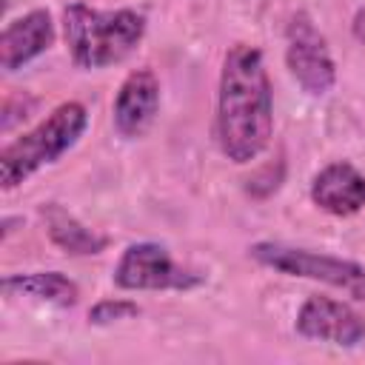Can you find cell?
<instances>
[{
	"instance_id": "obj_12",
	"label": "cell",
	"mask_w": 365,
	"mask_h": 365,
	"mask_svg": "<svg viewBox=\"0 0 365 365\" xmlns=\"http://www.w3.org/2000/svg\"><path fill=\"white\" fill-rule=\"evenodd\" d=\"M3 294L9 297H31L40 302H51L57 308H71L80 299V288L60 271H29L3 277Z\"/></svg>"
},
{
	"instance_id": "obj_2",
	"label": "cell",
	"mask_w": 365,
	"mask_h": 365,
	"mask_svg": "<svg viewBox=\"0 0 365 365\" xmlns=\"http://www.w3.org/2000/svg\"><path fill=\"white\" fill-rule=\"evenodd\" d=\"M63 34L74 66L103 68L125 60L145 34V17L134 9L97 11L71 3L63 11Z\"/></svg>"
},
{
	"instance_id": "obj_3",
	"label": "cell",
	"mask_w": 365,
	"mask_h": 365,
	"mask_svg": "<svg viewBox=\"0 0 365 365\" xmlns=\"http://www.w3.org/2000/svg\"><path fill=\"white\" fill-rule=\"evenodd\" d=\"M86 125L88 111L83 103H60L43 123H37L31 131H26L0 151V185L9 191L31 177L37 168L60 160L80 140Z\"/></svg>"
},
{
	"instance_id": "obj_8",
	"label": "cell",
	"mask_w": 365,
	"mask_h": 365,
	"mask_svg": "<svg viewBox=\"0 0 365 365\" xmlns=\"http://www.w3.org/2000/svg\"><path fill=\"white\" fill-rule=\"evenodd\" d=\"M157 108H160V80L151 68H137L131 71L117 97H114V128L117 134L134 140V137H143L154 117H157Z\"/></svg>"
},
{
	"instance_id": "obj_11",
	"label": "cell",
	"mask_w": 365,
	"mask_h": 365,
	"mask_svg": "<svg viewBox=\"0 0 365 365\" xmlns=\"http://www.w3.org/2000/svg\"><path fill=\"white\" fill-rule=\"evenodd\" d=\"M40 220L46 225L48 240L60 251H66L71 257H91V254H100V251L108 248V237L106 234H97V231L86 228L60 202H43L40 205Z\"/></svg>"
},
{
	"instance_id": "obj_4",
	"label": "cell",
	"mask_w": 365,
	"mask_h": 365,
	"mask_svg": "<svg viewBox=\"0 0 365 365\" xmlns=\"http://www.w3.org/2000/svg\"><path fill=\"white\" fill-rule=\"evenodd\" d=\"M248 257L257 259L265 268L279 271V274L317 279L322 285L345 291L351 299L365 302V268L359 262H354V259L317 254V251L285 245V242H254L248 248Z\"/></svg>"
},
{
	"instance_id": "obj_6",
	"label": "cell",
	"mask_w": 365,
	"mask_h": 365,
	"mask_svg": "<svg viewBox=\"0 0 365 365\" xmlns=\"http://www.w3.org/2000/svg\"><path fill=\"white\" fill-rule=\"evenodd\" d=\"M285 37H288L285 63H288L291 77L314 97L331 91L336 83V66H334L325 37L319 34V29L311 23L305 11H297L288 20Z\"/></svg>"
},
{
	"instance_id": "obj_14",
	"label": "cell",
	"mask_w": 365,
	"mask_h": 365,
	"mask_svg": "<svg viewBox=\"0 0 365 365\" xmlns=\"http://www.w3.org/2000/svg\"><path fill=\"white\" fill-rule=\"evenodd\" d=\"M282 171H285L282 160L262 165V168H259V171H257V174L248 180L245 191H248L251 197H268V194H274V191L279 188V182H282Z\"/></svg>"
},
{
	"instance_id": "obj_5",
	"label": "cell",
	"mask_w": 365,
	"mask_h": 365,
	"mask_svg": "<svg viewBox=\"0 0 365 365\" xmlns=\"http://www.w3.org/2000/svg\"><path fill=\"white\" fill-rule=\"evenodd\" d=\"M114 282L123 291H188L202 282L197 271L177 265L165 245L157 242H134L123 251Z\"/></svg>"
},
{
	"instance_id": "obj_10",
	"label": "cell",
	"mask_w": 365,
	"mask_h": 365,
	"mask_svg": "<svg viewBox=\"0 0 365 365\" xmlns=\"http://www.w3.org/2000/svg\"><path fill=\"white\" fill-rule=\"evenodd\" d=\"M311 200L334 217H351L365 205V174H359L351 163L336 160L314 177Z\"/></svg>"
},
{
	"instance_id": "obj_7",
	"label": "cell",
	"mask_w": 365,
	"mask_h": 365,
	"mask_svg": "<svg viewBox=\"0 0 365 365\" xmlns=\"http://www.w3.org/2000/svg\"><path fill=\"white\" fill-rule=\"evenodd\" d=\"M297 334L305 339L331 342L339 348H354L365 339V317L354 311L345 302H336L331 297H308L297 314L294 322Z\"/></svg>"
},
{
	"instance_id": "obj_1",
	"label": "cell",
	"mask_w": 365,
	"mask_h": 365,
	"mask_svg": "<svg viewBox=\"0 0 365 365\" xmlns=\"http://www.w3.org/2000/svg\"><path fill=\"white\" fill-rule=\"evenodd\" d=\"M274 131L271 80L262 51L248 43L228 48L220 71L217 97V143L220 151L242 165L265 151Z\"/></svg>"
},
{
	"instance_id": "obj_9",
	"label": "cell",
	"mask_w": 365,
	"mask_h": 365,
	"mask_svg": "<svg viewBox=\"0 0 365 365\" xmlns=\"http://www.w3.org/2000/svg\"><path fill=\"white\" fill-rule=\"evenodd\" d=\"M54 43V23L46 9H34L14 23H9L0 34V66L6 71H17L29 60L40 57Z\"/></svg>"
},
{
	"instance_id": "obj_13",
	"label": "cell",
	"mask_w": 365,
	"mask_h": 365,
	"mask_svg": "<svg viewBox=\"0 0 365 365\" xmlns=\"http://www.w3.org/2000/svg\"><path fill=\"white\" fill-rule=\"evenodd\" d=\"M140 314V305L131 299H100L97 305L88 308V322L91 325H111L120 319H131Z\"/></svg>"
}]
</instances>
